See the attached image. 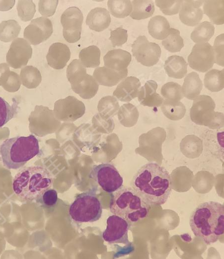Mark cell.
I'll list each match as a JSON object with an SVG mask.
<instances>
[{
	"instance_id": "1",
	"label": "cell",
	"mask_w": 224,
	"mask_h": 259,
	"mask_svg": "<svg viewBox=\"0 0 224 259\" xmlns=\"http://www.w3.org/2000/svg\"><path fill=\"white\" fill-rule=\"evenodd\" d=\"M132 188L150 206L164 204L173 189L170 175L166 170L156 163L143 166L135 174Z\"/></svg>"
},
{
	"instance_id": "2",
	"label": "cell",
	"mask_w": 224,
	"mask_h": 259,
	"mask_svg": "<svg viewBox=\"0 0 224 259\" xmlns=\"http://www.w3.org/2000/svg\"><path fill=\"white\" fill-rule=\"evenodd\" d=\"M194 234L209 245L217 242L224 233V206L209 201L199 204L189 220Z\"/></svg>"
},
{
	"instance_id": "3",
	"label": "cell",
	"mask_w": 224,
	"mask_h": 259,
	"mask_svg": "<svg viewBox=\"0 0 224 259\" xmlns=\"http://www.w3.org/2000/svg\"><path fill=\"white\" fill-rule=\"evenodd\" d=\"M53 177L49 172L42 166H31L21 170L15 175L12 188L15 194L21 200H36L43 192L49 189Z\"/></svg>"
},
{
	"instance_id": "4",
	"label": "cell",
	"mask_w": 224,
	"mask_h": 259,
	"mask_svg": "<svg viewBox=\"0 0 224 259\" xmlns=\"http://www.w3.org/2000/svg\"><path fill=\"white\" fill-rule=\"evenodd\" d=\"M39 153V142L33 135L7 139L0 145L3 165L8 169H19Z\"/></svg>"
},
{
	"instance_id": "5",
	"label": "cell",
	"mask_w": 224,
	"mask_h": 259,
	"mask_svg": "<svg viewBox=\"0 0 224 259\" xmlns=\"http://www.w3.org/2000/svg\"><path fill=\"white\" fill-rule=\"evenodd\" d=\"M150 206L131 187L120 188L113 194L110 210L130 223L146 218Z\"/></svg>"
},
{
	"instance_id": "6",
	"label": "cell",
	"mask_w": 224,
	"mask_h": 259,
	"mask_svg": "<svg viewBox=\"0 0 224 259\" xmlns=\"http://www.w3.org/2000/svg\"><path fill=\"white\" fill-rule=\"evenodd\" d=\"M193 100L190 110V118L193 122L212 129L224 126V113L214 111L216 104L211 96L200 95Z\"/></svg>"
},
{
	"instance_id": "7",
	"label": "cell",
	"mask_w": 224,
	"mask_h": 259,
	"mask_svg": "<svg viewBox=\"0 0 224 259\" xmlns=\"http://www.w3.org/2000/svg\"><path fill=\"white\" fill-rule=\"evenodd\" d=\"M102 212L100 201L92 191L78 194L69 209L71 218L79 223L95 222L100 218Z\"/></svg>"
},
{
	"instance_id": "8",
	"label": "cell",
	"mask_w": 224,
	"mask_h": 259,
	"mask_svg": "<svg viewBox=\"0 0 224 259\" xmlns=\"http://www.w3.org/2000/svg\"><path fill=\"white\" fill-rule=\"evenodd\" d=\"M67 76L72 88L83 98L92 97L98 86L93 77L86 74L85 67L79 60L74 59L68 65Z\"/></svg>"
},
{
	"instance_id": "9",
	"label": "cell",
	"mask_w": 224,
	"mask_h": 259,
	"mask_svg": "<svg viewBox=\"0 0 224 259\" xmlns=\"http://www.w3.org/2000/svg\"><path fill=\"white\" fill-rule=\"evenodd\" d=\"M89 177L108 193L117 191L121 188L123 183V178L117 169L109 163L94 166L90 173Z\"/></svg>"
},
{
	"instance_id": "10",
	"label": "cell",
	"mask_w": 224,
	"mask_h": 259,
	"mask_svg": "<svg viewBox=\"0 0 224 259\" xmlns=\"http://www.w3.org/2000/svg\"><path fill=\"white\" fill-rule=\"evenodd\" d=\"M132 51L137 61L147 67L155 65L161 53L160 46L154 42L149 41L144 35L138 36L134 41Z\"/></svg>"
},
{
	"instance_id": "11",
	"label": "cell",
	"mask_w": 224,
	"mask_h": 259,
	"mask_svg": "<svg viewBox=\"0 0 224 259\" xmlns=\"http://www.w3.org/2000/svg\"><path fill=\"white\" fill-rule=\"evenodd\" d=\"M83 19L82 13L75 6L68 8L62 13L61 23L63 35L69 43H74L80 39Z\"/></svg>"
},
{
	"instance_id": "12",
	"label": "cell",
	"mask_w": 224,
	"mask_h": 259,
	"mask_svg": "<svg viewBox=\"0 0 224 259\" xmlns=\"http://www.w3.org/2000/svg\"><path fill=\"white\" fill-rule=\"evenodd\" d=\"M107 226L102 233V238L109 244H130L128 239V231L130 223L125 219L112 215L107 219Z\"/></svg>"
},
{
	"instance_id": "13",
	"label": "cell",
	"mask_w": 224,
	"mask_h": 259,
	"mask_svg": "<svg viewBox=\"0 0 224 259\" xmlns=\"http://www.w3.org/2000/svg\"><path fill=\"white\" fill-rule=\"evenodd\" d=\"M188 62L192 69L201 73L207 72L214 64L213 47L208 42L195 44L188 57Z\"/></svg>"
},
{
	"instance_id": "14",
	"label": "cell",
	"mask_w": 224,
	"mask_h": 259,
	"mask_svg": "<svg viewBox=\"0 0 224 259\" xmlns=\"http://www.w3.org/2000/svg\"><path fill=\"white\" fill-rule=\"evenodd\" d=\"M53 31L51 21L46 17L41 16L31 21L25 28L23 36L29 44L35 45L48 39Z\"/></svg>"
},
{
	"instance_id": "15",
	"label": "cell",
	"mask_w": 224,
	"mask_h": 259,
	"mask_svg": "<svg viewBox=\"0 0 224 259\" xmlns=\"http://www.w3.org/2000/svg\"><path fill=\"white\" fill-rule=\"evenodd\" d=\"M32 54V48L28 42L22 38H17L10 45L6 56V62L13 68H20L26 65Z\"/></svg>"
},
{
	"instance_id": "16",
	"label": "cell",
	"mask_w": 224,
	"mask_h": 259,
	"mask_svg": "<svg viewBox=\"0 0 224 259\" xmlns=\"http://www.w3.org/2000/svg\"><path fill=\"white\" fill-rule=\"evenodd\" d=\"M204 0H187L183 2L179 14L181 21L184 24L194 26L202 20L203 12L201 8Z\"/></svg>"
},
{
	"instance_id": "17",
	"label": "cell",
	"mask_w": 224,
	"mask_h": 259,
	"mask_svg": "<svg viewBox=\"0 0 224 259\" xmlns=\"http://www.w3.org/2000/svg\"><path fill=\"white\" fill-rule=\"evenodd\" d=\"M70 57L71 51L69 47L64 43L56 42L50 46L46 59L51 67L59 70L66 66Z\"/></svg>"
},
{
	"instance_id": "18",
	"label": "cell",
	"mask_w": 224,
	"mask_h": 259,
	"mask_svg": "<svg viewBox=\"0 0 224 259\" xmlns=\"http://www.w3.org/2000/svg\"><path fill=\"white\" fill-rule=\"evenodd\" d=\"M55 108L64 119L77 118L82 116L85 111V106L74 96H69L60 99L55 103Z\"/></svg>"
},
{
	"instance_id": "19",
	"label": "cell",
	"mask_w": 224,
	"mask_h": 259,
	"mask_svg": "<svg viewBox=\"0 0 224 259\" xmlns=\"http://www.w3.org/2000/svg\"><path fill=\"white\" fill-rule=\"evenodd\" d=\"M157 84L153 80L147 81L141 87L138 94L139 102L144 106L159 107L162 104L163 98L156 92Z\"/></svg>"
},
{
	"instance_id": "20",
	"label": "cell",
	"mask_w": 224,
	"mask_h": 259,
	"mask_svg": "<svg viewBox=\"0 0 224 259\" xmlns=\"http://www.w3.org/2000/svg\"><path fill=\"white\" fill-rule=\"evenodd\" d=\"M131 60L130 53L121 49L109 50L103 57L105 67L117 71L126 69Z\"/></svg>"
},
{
	"instance_id": "21",
	"label": "cell",
	"mask_w": 224,
	"mask_h": 259,
	"mask_svg": "<svg viewBox=\"0 0 224 259\" xmlns=\"http://www.w3.org/2000/svg\"><path fill=\"white\" fill-rule=\"evenodd\" d=\"M141 82L135 77H128L121 82L113 92L120 100L130 101L137 96Z\"/></svg>"
},
{
	"instance_id": "22",
	"label": "cell",
	"mask_w": 224,
	"mask_h": 259,
	"mask_svg": "<svg viewBox=\"0 0 224 259\" xmlns=\"http://www.w3.org/2000/svg\"><path fill=\"white\" fill-rule=\"evenodd\" d=\"M111 22L109 11L103 7L91 9L86 18V24L92 30L100 32L108 27Z\"/></svg>"
},
{
	"instance_id": "23",
	"label": "cell",
	"mask_w": 224,
	"mask_h": 259,
	"mask_svg": "<svg viewBox=\"0 0 224 259\" xmlns=\"http://www.w3.org/2000/svg\"><path fill=\"white\" fill-rule=\"evenodd\" d=\"M127 74V69L117 71L105 66L96 68L93 72L94 77L100 84L108 86L116 85Z\"/></svg>"
},
{
	"instance_id": "24",
	"label": "cell",
	"mask_w": 224,
	"mask_h": 259,
	"mask_svg": "<svg viewBox=\"0 0 224 259\" xmlns=\"http://www.w3.org/2000/svg\"><path fill=\"white\" fill-rule=\"evenodd\" d=\"M164 69L169 77L181 79L187 73V63L183 57L172 55L165 61Z\"/></svg>"
},
{
	"instance_id": "25",
	"label": "cell",
	"mask_w": 224,
	"mask_h": 259,
	"mask_svg": "<svg viewBox=\"0 0 224 259\" xmlns=\"http://www.w3.org/2000/svg\"><path fill=\"white\" fill-rule=\"evenodd\" d=\"M203 87V83L199 75L192 72L185 77L182 87V92L183 96L193 100L201 93Z\"/></svg>"
},
{
	"instance_id": "26",
	"label": "cell",
	"mask_w": 224,
	"mask_h": 259,
	"mask_svg": "<svg viewBox=\"0 0 224 259\" xmlns=\"http://www.w3.org/2000/svg\"><path fill=\"white\" fill-rule=\"evenodd\" d=\"M203 10L214 24L221 25L224 23V0H205Z\"/></svg>"
},
{
	"instance_id": "27",
	"label": "cell",
	"mask_w": 224,
	"mask_h": 259,
	"mask_svg": "<svg viewBox=\"0 0 224 259\" xmlns=\"http://www.w3.org/2000/svg\"><path fill=\"white\" fill-rule=\"evenodd\" d=\"M170 25L166 18L161 15H155L149 20L148 30L149 34L157 40H163L170 31Z\"/></svg>"
},
{
	"instance_id": "28",
	"label": "cell",
	"mask_w": 224,
	"mask_h": 259,
	"mask_svg": "<svg viewBox=\"0 0 224 259\" xmlns=\"http://www.w3.org/2000/svg\"><path fill=\"white\" fill-rule=\"evenodd\" d=\"M132 5V10L130 16L136 20L151 16L155 9L154 2L151 0H134Z\"/></svg>"
},
{
	"instance_id": "29",
	"label": "cell",
	"mask_w": 224,
	"mask_h": 259,
	"mask_svg": "<svg viewBox=\"0 0 224 259\" xmlns=\"http://www.w3.org/2000/svg\"><path fill=\"white\" fill-rule=\"evenodd\" d=\"M161 110L167 118L173 121L181 119L186 113L185 106L180 101L165 99L161 105Z\"/></svg>"
},
{
	"instance_id": "30",
	"label": "cell",
	"mask_w": 224,
	"mask_h": 259,
	"mask_svg": "<svg viewBox=\"0 0 224 259\" xmlns=\"http://www.w3.org/2000/svg\"><path fill=\"white\" fill-rule=\"evenodd\" d=\"M100 50L95 45H91L80 50L78 57L82 65L86 68H96L100 63Z\"/></svg>"
},
{
	"instance_id": "31",
	"label": "cell",
	"mask_w": 224,
	"mask_h": 259,
	"mask_svg": "<svg viewBox=\"0 0 224 259\" xmlns=\"http://www.w3.org/2000/svg\"><path fill=\"white\" fill-rule=\"evenodd\" d=\"M204 86L212 92H218L224 87V70L212 69L205 75Z\"/></svg>"
},
{
	"instance_id": "32",
	"label": "cell",
	"mask_w": 224,
	"mask_h": 259,
	"mask_svg": "<svg viewBox=\"0 0 224 259\" xmlns=\"http://www.w3.org/2000/svg\"><path fill=\"white\" fill-rule=\"evenodd\" d=\"M215 27L211 22L205 21L198 25L191 33L190 37L196 43H207L214 34Z\"/></svg>"
},
{
	"instance_id": "33",
	"label": "cell",
	"mask_w": 224,
	"mask_h": 259,
	"mask_svg": "<svg viewBox=\"0 0 224 259\" xmlns=\"http://www.w3.org/2000/svg\"><path fill=\"white\" fill-rule=\"evenodd\" d=\"M21 27L14 19L2 21L0 23V40L8 42L16 39L18 36Z\"/></svg>"
},
{
	"instance_id": "34",
	"label": "cell",
	"mask_w": 224,
	"mask_h": 259,
	"mask_svg": "<svg viewBox=\"0 0 224 259\" xmlns=\"http://www.w3.org/2000/svg\"><path fill=\"white\" fill-rule=\"evenodd\" d=\"M107 5L110 13L117 18H124L130 14L132 5L130 0H109Z\"/></svg>"
},
{
	"instance_id": "35",
	"label": "cell",
	"mask_w": 224,
	"mask_h": 259,
	"mask_svg": "<svg viewBox=\"0 0 224 259\" xmlns=\"http://www.w3.org/2000/svg\"><path fill=\"white\" fill-rule=\"evenodd\" d=\"M139 116L137 107L131 103L124 104L121 106L118 113L119 120L127 127L134 125Z\"/></svg>"
},
{
	"instance_id": "36",
	"label": "cell",
	"mask_w": 224,
	"mask_h": 259,
	"mask_svg": "<svg viewBox=\"0 0 224 259\" xmlns=\"http://www.w3.org/2000/svg\"><path fill=\"white\" fill-rule=\"evenodd\" d=\"M164 48L171 53L180 52L184 46V41L180 35V31L170 28L168 35L162 41Z\"/></svg>"
},
{
	"instance_id": "37",
	"label": "cell",
	"mask_w": 224,
	"mask_h": 259,
	"mask_svg": "<svg viewBox=\"0 0 224 259\" xmlns=\"http://www.w3.org/2000/svg\"><path fill=\"white\" fill-rule=\"evenodd\" d=\"M180 148L184 153L200 154L202 150V141L195 135H188L182 139Z\"/></svg>"
},
{
	"instance_id": "38",
	"label": "cell",
	"mask_w": 224,
	"mask_h": 259,
	"mask_svg": "<svg viewBox=\"0 0 224 259\" xmlns=\"http://www.w3.org/2000/svg\"><path fill=\"white\" fill-rule=\"evenodd\" d=\"M161 94L165 99L169 100L180 101L183 98L181 85L173 82L163 85L161 88Z\"/></svg>"
},
{
	"instance_id": "39",
	"label": "cell",
	"mask_w": 224,
	"mask_h": 259,
	"mask_svg": "<svg viewBox=\"0 0 224 259\" xmlns=\"http://www.w3.org/2000/svg\"><path fill=\"white\" fill-rule=\"evenodd\" d=\"M16 111L15 103L10 105L4 98L0 96V127H2L12 119Z\"/></svg>"
},
{
	"instance_id": "40",
	"label": "cell",
	"mask_w": 224,
	"mask_h": 259,
	"mask_svg": "<svg viewBox=\"0 0 224 259\" xmlns=\"http://www.w3.org/2000/svg\"><path fill=\"white\" fill-rule=\"evenodd\" d=\"M156 6L163 13L168 15H174L179 12L183 1L182 0H156Z\"/></svg>"
},
{
	"instance_id": "41",
	"label": "cell",
	"mask_w": 224,
	"mask_h": 259,
	"mask_svg": "<svg viewBox=\"0 0 224 259\" xmlns=\"http://www.w3.org/2000/svg\"><path fill=\"white\" fill-rule=\"evenodd\" d=\"M58 200L57 192L54 189H48L43 192L36 199L37 203L44 207L49 208L55 206Z\"/></svg>"
},
{
	"instance_id": "42",
	"label": "cell",
	"mask_w": 224,
	"mask_h": 259,
	"mask_svg": "<svg viewBox=\"0 0 224 259\" xmlns=\"http://www.w3.org/2000/svg\"><path fill=\"white\" fill-rule=\"evenodd\" d=\"M224 34L216 37L213 47L214 55V63L221 66H224Z\"/></svg>"
},
{
	"instance_id": "43",
	"label": "cell",
	"mask_w": 224,
	"mask_h": 259,
	"mask_svg": "<svg viewBox=\"0 0 224 259\" xmlns=\"http://www.w3.org/2000/svg\"><path fill=\"white\" fill-rule=\"evenodd\" d=\"M18 2L20 3V12L18 11V15L21 19L25 21L31 19L35 12V5L33 1L19 0Z\"/></svg>"
},
{
	"instance_id": "44",
	"label": "cell",
	"mask_w": 224,
	"mask_h": 259,
	"mask_svg": "<svg viewBox=\"0 0 224 259\" xmlns=\"http://www.w3.org/2000/svg\"><path fill=\"white\" fill-rule=\"evenodd\" d=\"M128 36L127 30L121 26L111 30L109 39L113 47L121 46L127 42Z\"/></svg>"
},
{
	"instance_id": "45",
	"label": "cell",
	"mask_w": 224,
	"mask_h": 259,
	"mask_svg": "<svg viewBox=\"0 0 224 259\" xmlns=\"http://www.w3.org/2000/svg\"><path fill=\"white\" fill-rule=\"evenodd\" d=\"M58 0H39V12L44 16H51L55 13Z\"/></svg>"
},
{
	"instance_id": "46",
	"label": "cell",
	"mask_w": 224,
	"mask_h": 259,
	"mask_svg": "<svg viewBox=\"0 0 224 259\" xmlns=\"http://www.w3.org/2000/svg\"><path fill=\"white\" fill-rule=\"evenodd\" d=\"M99 102L100 109L110 113H114L119 108L118 101L113 96L103 97Z\"/></svg>"
}]
</instances>
